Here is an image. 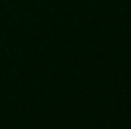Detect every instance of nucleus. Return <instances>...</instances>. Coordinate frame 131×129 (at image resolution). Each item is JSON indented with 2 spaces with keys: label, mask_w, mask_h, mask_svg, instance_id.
<instances>
[]
</instances>
